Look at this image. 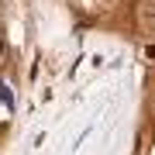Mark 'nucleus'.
Listing matches in <instances>:
<instances>
[{"instance_id": "nucleus-1", "label": "nucleus", "mask_w": 155, "mask_h": 155, "mask_svg": "<svg viewBox=\"0 0 155 155\" xmlns=\"http://www.w3.org/2000/svg\"><path fill=\"white\" fill-rule=\"evenodd\" d=\"M145 55H148V59H155V45H148V48H145Z\"/></svg>"}, {"instance_id": "nucleus-2", "label": "nucleus", "mask_w": 155, "mask_h": 155, "mask_svg": "<svg viewBox=\"0 0 155 155\" xmlns=\"http://www.w3.org/2000/svg\"><path fill=\"white\" fill-rule=\"evenodd\" d=\"M0 55H4V41H0Z\"/></svg>"}]
</instances>
